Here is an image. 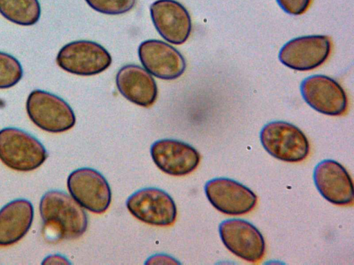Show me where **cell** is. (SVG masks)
<instances>
[{"mask_svg":"<svg viewBox=\"0 0 354 265\" xmlns=\"http://www.w3.org/2000/svg\"><path fill=\"white\" fill-rule=\"evenodd\" d=\"M126 206L136 218L150 225L170 226L176 218L174 201L165 191L145 188L132 194Z\"/></svg>","mask_w":354,"mask_h":265,"instance_id":"7","label":"cell"},{"mask_svg":"<svg viewBox=\"0 0 354 265\" xmlns=\"http://www.w3.org/2000/svg\"><path fill=\"white\" fill-rule=\"evenodd\" d=\"M305 101L315 110L330 116H339L347 111L348 98L335 79L322 75L306 78L300 86Z\"/></svg>","mask_w":354,"mask_h":265,"instance_id":"10","label":"cell"},{"mask_svg":"<svg viewBox=\"0 0 354 265\" xmlns=\"http://www.w3.org/2000/svg\"><path fill=\"white\" fill-rule=\"evenodd\" d=\"M71 197L82 207L94 213H102L111 202L110 186L98 171L82 168L73 171L67 179Z\"/></svg>","mask_w":354,"mask_h":265,"instance_id":"6","label":"cell"},{"mask_svg":"<svg viewBox=\"0 0 354 265\" xmlns=\"http://www.w3.org/2000/svg\"><path fill=\"white\" fill-rule=\"evenodd\" d=\"M205 192L215 208L230 215L248 213L257 202V197L253 191L229 178L218 177L209 180L205 184Z\"/></svg>","mask_w":354,"mask_h":265,"instance_id":"11","label":"cell"},{"mask_svg":"<svg viewBox=\"0 0 354 265\" xmlns=\"http://www.w3.org/2000/svg\"><path fill=\"white\" fill-rule=\"evenodd\" d=\"M219 234L225 247L236 256L252 263L259 262L265 254V240L251 223L230 219L219 225Z\"/></svg>","mask_w":354,"mask_h":265,"instance_id":"8","label":"cell"},{"mask_svg":"<svg viewBox=\"0 0 354 265\" xmlns=\"http://www.w3.org/2000/svg\"><path fill=\"white\" fill-rule=\"evenodd\" d=\"M0 13L8 21L20 26H32L41 15L38 0H0Z\"/></svg>","mask_w":354,"mask_h":265,"instance_id":"18","label":"cell"},{"mask_svg":"<svg viewBox=\"0 0 354 265\" xmlns=\"http://www.w3.org/2000/svg\"><path fill=\"white\" fill-rule=\"evenodd\" d=\"M145 264H179L180 262L176 259L173 258L172 257L163 255V254H157L154 255L146 261Z\"/></svg>","mask_w":354,"mask_h":265,"instance_id":"22","label":"cell"},{"mask_svg":"<svg viewBox=\"0 0 354 265\" xmlns=\"http://www.w3.org/2000/svg\"><path fill=\"white\" fill-rule=\"evenodd\" d=\"M56 62L64 70L80 76H91L107 69L112 62L109 52L100 44L78 40L64 45Z\"/></svg>","mask_w":354,"mask_h":265,"instance_id":"5","label":"cell"},{"mask_svg":"<svg viewBox=\"0 0 354 265\" xmlns=\"http://www.w3.org/2000/svg\"><path fill=\"white\" fill-rule=\"evenodd\" d=\"M87 4L99 12L117 15L130 11L136 4V0H85Z\"/></svg>","mask_w":354,"mask_h":265,"instance_id":"20","label":"cell"},{"mask_svg":"<svg viewBox=\"0 0 354 265\" xmlns=\"http://www.w3.org/2000/svg\"><path fill=\"white\" fill-rule=\"evenodd\" d=\"M47 157L43 144L28 132L12 127L0 130V160L8 168L32 171L39 168Z\"/></svg>","mask_w":354,"mask_h":265,"instance_id":"2","label":"cell"},{"mask_svg":"<svg viewBox=\"0 0 354 265\" xmlns=\"http://www.w3.org/2000/svg\"><path fill=\"white\" fill-rule=\"evenodd\" d=\"M260 140L272 157L284 161L299 162L309 154V141L296 126L274 121L266 124L261 130Z\"/></svg>","mask_w":354,"mask_h":265,"instance_id":"4","label":"cell"},{"mask_svg":"<svg viewBox=\"0 0 354 265\" xmlns=\"http://www.w3.org/2000/svg\"><path fill=\"white\" fill-rule=\"evenodd\" d=\"M313 178L317 190L329 202L338 206L353 204L352 179L337 161L332 159L320 161L315 168Z\"/></svg>","mask_w":354,"mask_h":265,"instance_id":"15","label":"cell"},{"mask_svg":"<svg viewBox=\"0 0 354 265\" xmlns=\"http://www.w3.org/2000/svg\"><path fill=\"white\" fill-rule=\"evenodd\" d=\"M331 51V41L326 35H308L288 41L280 50L281 62L290 68L304 71L324 63Z\"/></svg>","mask_w":354,"mask_h":265,"instance_id":"9","label":"cell"},{"mask_svg":"<svg viewBox=\"0 0 354 265\" xmlns=\"http://www.w3.org/2000/svg\"><path fill=\"white\" fill-rule=\"evenodd\" d=\"M286 12L292 15L304 14L310 6L312 0H276Z\"/></svg>","mask_w":354,"mask_h":265,"instance_id":"21","label":"cell"},{"mask_svg":"<svg viewBox=\"0 0 354 265\" xmlns=\"http://www.w3.org/2000/svg\"><path fill=\"white\" fill-rule=\"evenodd\" d=\"M138 52L146 70L159 79H176L185 70L186 63L181 53L162 41L146 40L140 43Z\"/></svg>","mask_w":354,"mask_h":265,"instance_id":"12","label":"cell"},{"mask_svg":"<svg viewBox=\"0 0 354 265\" xmlns=\"http://www.w3.org/2000/svg\"><path fill=\"white\" fill-rule=\"evenodd\" d=\"M71 262L63 255L55 254L46 256L41 264H70Z\"/></svg>","mask_w":354,"mask_h":265,"instance_id":"23","label":"cell"},{"mask_svg":"<svg viewBox=\"0 0 354 265\" xmlns=\"http://www.w3.org/2000/svg\"><path fill=\"white\" fill-rule=\"evenodd\" d=\"M153 162L164 173L183 176L194 171L201 157L192 146L181 141L164 139L156 141L151 147Z\"/></svg>","mask_w":354,"mask_h":265,"instance_id":"14","label":"cell"},{"mask_svg":"<svg viewBox=\"0 0 354 265\" xmlns=\"http://www.w3.org/2000/svg\"><path fill=\"white\" fill-rule=\"evenodd\" d=\"M34 208L25 199H14L0 209V246L14 244L21 239L31 227Z\"/></svg>","mask_w":354,"mask_h":265,"instance_id":"17","label":"cell"},{"mask_svg":"<svg viewBox=\"0 0 354 265\" xmlns=\"http://www.w3.org/2000/svg\"><path fill=\"white\" fill-rule=\"evenodd\" d=\"M22 76L23 70L20 62L11 55L0 52V89L14 86Z\"/></svg>","mask_w":354,"mask_h":265,"instance_id":"19","label":"cell"},{"mask_svg":"<svg viewBox=\"0 0 354 265\" xmlns=\"http://www.w3.org/2000/svg\"><path fill=\"white\" fill-rule=\"evenodd\" d=\"M26 111L37 127L48 132L59 133L75 124L73 109L61 97L41 90L32 91L26 100Z\"/></svg>","mask_w":354,"mask_h":265,"instance_id":"3","label":"cell"},{"mask_svg":"<svg viewBox=\"0 0 354 265\" xmlns=\"http://www.w3.org/2000/svg\"><path fill=\"white\" fill-rule=\"evenodd\" d=\"M120 94L131 102L140 106H151L158 97L155 79L145 69L135 64L122 66L115 77Z\"/></svg>","mask_w":354,"mask_h":265,"instance_id":"16","label":"cell"},{"mask_svg":"<svg viewBox=\"0 0 354 265\" xmlns=\"http://www.w3.org/2000/svg\"><path fill=\"white\" fill-rule=\"evenodd\" d=\"M39 208L44 226L58 239L78 238L86 230L88 219L82 206L63 191L44 193Z\"/></svg>","mask_w":354,"mask_h":265,"instance_id":"1","label":"cell"},{"mask_svg":"<svg viewBox=\"0 0 354 265\" xmlns=\"http://www.w3.org/2000/svg\"><path fill=\"white\" fill-rule=\"evenodd\" d=\"M152 22L167 41L180 45L189 38L192 20L187 10L175 0H157L150 6Z\"/></svg>","mask_w":354,"mask_h":265,"instance_id":"13","label":"cell"}]
</instances>
